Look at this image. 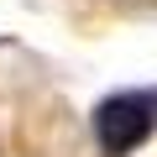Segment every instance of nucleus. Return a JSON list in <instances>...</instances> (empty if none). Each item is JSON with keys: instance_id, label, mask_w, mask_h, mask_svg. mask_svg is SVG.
I'll return each mask as SVG.
<instances>
[{"instance_id": "f257e3e1", "label": "nucleus", "mask_w": 157, "mask_h": 157, "mask_svg": "<svg viewBox=\"0 0 157 157\" xmlns=\"http://www.w3.org/2000/svg\"><path fill=\"white\" fill-rule=\"evenodd\" d=\"M157 126V94H110L94 105V136L105 147V157H126L136 152Z\"/></svg>"}]
</instances>
